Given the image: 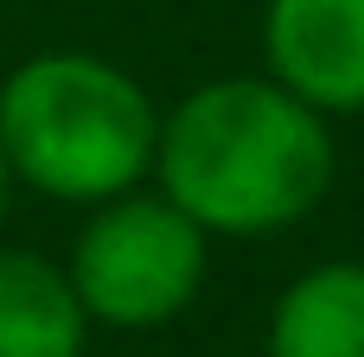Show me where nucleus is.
I'll return each mask as SVG.
<instances>
[{"mask_svg": "<svg viewBox=\"0 0 364 357\" xmlns=\"http://www.w3.org/2000/svg\"><path fill=\"white\" fill-rule=\"evenodd\" d=\"M333 121L262 77H211L160 115V192L205 236H275L307 224L333 192Z\"/></svg>", "mask_w": 364, "mask_h": 357, "instance_id": "obj_1", "label": "nucleus"}, {"mask_svg": "<svg viewBox=\"0 0 364 357\" xmlns=\"http://www.w3.org/2000/svg\"><path fill=\"white\" fill-rule=\"evenodd\" d=\"M160 109L96 51H38L0 83L6 172L58 204H102L154 172Z\"/></svg>", "mask_w": 364, "mask_h": 357, "instance_id": "obj_2", "label": "nucleus"}, {"mask_svg": "<svg viewBox=\"0 0 364 357\" xmlns=\"http://www.w3.org/2000/svg\"><path fill=\"white\" fill-rule=\"evenodd\" d=\"M211 236L154 185V192H115L90 204V224L77 230V249L64 262L90 326L115 332H154L179 319L205 287Z\"/></svg>", "mask_w": 364, "mask_h": 357, "instance_id": "obj_3", "label": "nucleus"}, {"mask_svg": "<svg viewBox=\"0 0 364 357\" xmlns=\"http://www.w3.org/2000/svg\"><path fill=\"white\" fill-rule=\"evenodd\" d=\"M262 70L326 121L364 115V0H269Z\"/></svg>", "mask_w": 364, "mask_h": 357, "instance_id": "obj_4", "label": "nucleus"}, {"mask_svg": "<svg viewBox=\"0 0 364 357\" xmlns=\"http://www.w3.org/2000/svg\"><path fill=\"white\" fill-rule=\"evenodd\" d=\"M90 313L64 262L38 249H0V357H83Z\"/></svg>", "mask_w": 364, "mask_h": 357, "instance_id": "obj_5", "label": "nucleus"}, {"mask_svg": "<svg viewBox=\"0 0 364 357\" xmlns=\"http://www.w3.org/2000/svg\"><path fill=\"white\" fill-rule=\"evenodd\" d=\"M269 357H364V262H320L282 287Z\"/></svg>", "mask_w": 364, "mask_h": 357, "instance_id": "obj_6", "label": "nucleus"}, {"mask_svg": "<svg viewBox=\"0 0 364 357\" xmlns=\"http://www.w3.org/2000/svg\"><path fill=\"white\" fill-rule=\"evenodd\" d=\"M6 204H13V172H6V153H0V224H6Z\"/></svg>", "mask_w": 364, "mask_h": 357, "instance_id": "obj_7", "label": "nucleus"}]
</instances>
